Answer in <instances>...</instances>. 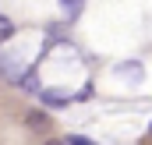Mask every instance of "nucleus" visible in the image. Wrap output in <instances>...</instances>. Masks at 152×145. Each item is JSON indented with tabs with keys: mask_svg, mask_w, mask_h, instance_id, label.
I'll return each instance as SVG.
<instances>
[{
	"mask_svg": "<svg viewBox=\"0 0 152 145\" xmlns=\"http://www.w3.org/2000/svg\"><path fill=\"white\" fill-rule=\"evenodd\" d=\"M64 145H96V142H88V138H81V135H71Z\"/></svg>",
	"mask_w": 152,
	"mask_h": 145,
	"instance_id": "obj_3",
	"label": "nucleus"
},
{
	"mask_svg": "<svg viewBox=\"0 0 152 145\" xmlns=\"http://www.w3.org/2000/svg\"><path fill=\"white\" fill-rule=\"evenodd\" d=\"M46 145H64V142H60V138H50V142H46Z\"/></svg>",
	"mask_w": 152,
	"mask_h": 145,
	"instance_id": "obj_5",
	"label": "nucleus"
},
{
	"mask_svg": "<svg viewBox=\"0 0 152 145\" xmlns=\"http://www.w3.org/2000/svg\"><path fill=\"white\" fill-rule=\"evenodd\" d=\"M39 99H42V103H50V106H67V103H71V96H67V92H57V89L39 92Z\"/></svg>",
	"mask_w": 152,
	"mask_h": 145,
	"instance_id": "obj_1",
	"label": "nucleus"
},
{
	"mask_svg": "<svg viewBox=\"0 0 152 145\" xmlns=\"http://www.w3.org/2000/svg\"><path fill=\"white\" fill-rule=\"evenodd\" d=\"M11 36H14V25H11V18H7V14H0V46H4Z\"/></svg>",
	"mask_w": 152,
	"mask_h": 145,
	"instance_id": "obj_2",
	"label": "nucleus"
},
{
	"mask_svg": "<svg viewBox=\"0 0 152 145\" xmlns=\"http://www.w3.org/2000/svg\"><path fill=\"white\" fill-rule=\"evenodd\" d=\"M28 124H32V127H42V124H46V117H42V113H28Z\"/></svg>",
	"mask_w": 152,
	"mask_h": 145,
	"instance_id": "obj_4",
	"label": "nucleus"
}]
</instances>
